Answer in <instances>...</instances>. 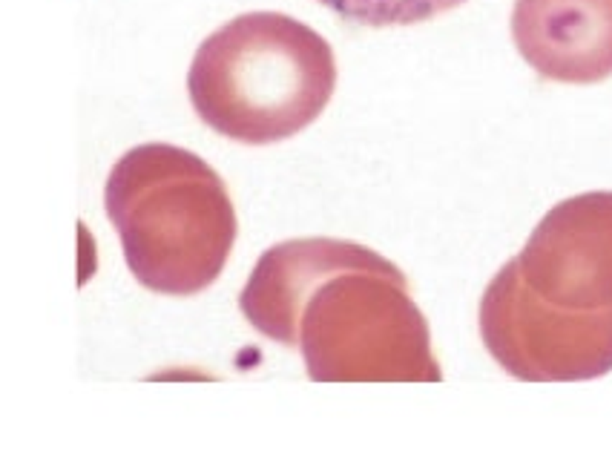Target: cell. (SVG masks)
Listing matches in <instances>:
<instances>
[{
    "label": "cell",
    "mask_w": 612,
    "mask_h": 460,
    "mask_svg": "<svg viewBox=\"0 0 612 460\" xmlns=\"http://www.w3.org/2000/svg\"><path fill=\"white\" fill-rule=\"evenodd\" d=\"M336 87L331 44L282 12H247L201 40L187 72L196 115L242 144H276L319 118Z\"/></svg>",
    "instance_id": "cell-4"
},
{
    "label": "cell",
    "mask_w": 612,
    "mask_h": 460,
    "mask_svg": "<svg viewBox=\"0 0 612 460\" xmlns=\"http://www.w3.org/2000/svg\"><path fill=\"white\" fill-rule=\"evenodd\" d=\"M512 40L546 81H606L612 75V0H514Z\"/></svg>",
    "instance_id": "cell-5"
},
{
    "label": "cell",
    "mask_w": 612,
    "mask_h": 460,
    "mask_svg": "<svg viewBox=\"0 0 612 460\" xmlns=\"http://www.w3.org/2000/svg\"><path fill=\"white\" fill-rule=\"evenodd\" d=\"M107 216L126 268L164 297H193L225 271L236 242V211L213 167L172 144L124 153L107 179Z\"/></svg>",
    "instance_id": "cell-3"
},
{
    "label": "cell",
    "mask_w": 612,
    "mask_h": 460,
    "mask_svg": "<svg viewBox=\"0 0 612 460\" xmlns=\"http://www.w3.org/2000/svg\"><path fill=\"white\" fill-rule=\"evenodd\" d=\"M319 6L331 9L336 18L368 26V29H388V26H414L425 23L443 12H452L469 0H317Z\"/></svg>",
    "instance_id": "cell-6"
},
{
    "label": "cell",
    "mask_w": 612,
    "mask_h": 460,
    "mask_svg": "<svg viewBox=\"0 0 612 460\" xmlns=\"http://www.w3.org/2000/svg\"><path fill=\"white\" fill-rule=\"evenodd\" d=\"M245 319L299 348L314 383H440L428 322L397 265L342 239L268 247L239 294Z\"/></svg>",
    "instance_id": "cell-1"
},
{
    "label": "cell",
    "mask_w": 612,
    "mask_h": 460,
    "mask_svg": "<svg viewBox=\"0 0 612 460\" xmlns=\"http://www.w3.org/2000/svg\"><path fill=\"white\" fill-rule=\"evenodd\" d=\"M480 337L526 383H578L612 371V193L572 196L541 219L486 285Z\"/></svg>",
    "instance_id": "cell-2"
}]
</instances>
